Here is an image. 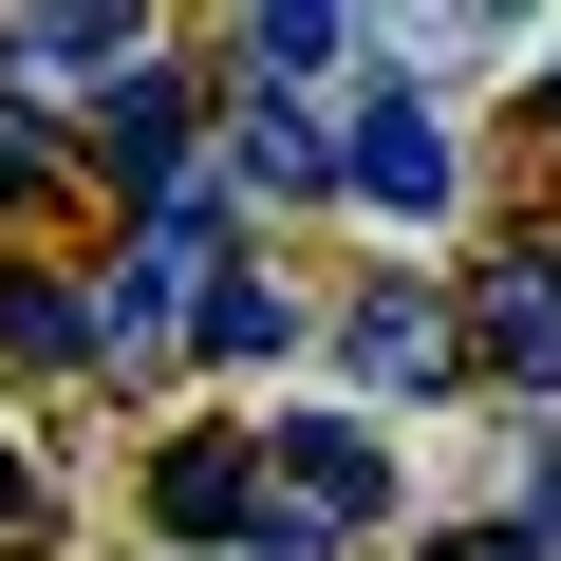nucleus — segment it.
I'll use <instances>...</instances> for the list:
<instances>
[{
    "instance_id": "nucleus-9",
    "label": "nucleus",
    "mask_w": 561,
    "mask_h": 561,
    "mask_svg": "<svg viewBox=\"0 0 561 561\" xmlns=\"http://www.w3.org/2000/svg\"><path fill=\"white\" fill-rule=\"evenodd\" d=\"M206 337H225V356H280V337H300V300H280V280H206Z\"/></svg>"
},
{
    "instance_id": "nucleus-11",
    "label": "nucleus",
    "mask_w": 561,
    "mask_h": 561,
    "mask_svg": "<svg viewBox=\"0 0 561 561\" xmlns=\"http://www.w3.org/2000/svg\"><path fill=\"white\" fill-rule=\"evenodd\" d=\"M431 561H542V542H505V524H468V542H431Z\"/></svg>"
},
{
    "instance_id": "nucleus-3",
    "label": "nucleus",
    "mask_w": 561,
    "mask_h": 561,
    "mask_svg": "<svg viewBox=\"0 0 561 561\" xmlns=\"http://www.w3.org/2000/svg\"><path fill=\"white\" fill-rule=\"evenodd\" d=\"M468 337H486V375L561 393V243H524V262H486V280H468Z\"/></svg>"
},
{
    "instance_id": "nucleus-10",
    "label": "nucleus",
    "mask_w": 561,
    "mask_h": 561,
    "mask_svg": "<svg viewBox=\"0 0 561 561\" xmlns=\"http://www.w3.org/2000/svg\"><path fill=\"white\" fill-rule=\"evenodd\" d=\"M243 561H337V524H319V505H262V524H243Z\"/></svg>"
},
{
    "instance_id": "nucleus-2",
    "label": "nucleus",
    "mask_w": 561,
    "mask_h": 561,
    "mask_svg": "<svg viewBox=\"0 0 561 561\" xmlns=\"http://www.w3.org/2000/svg\"><path fill=\"white\" fill-rule=\"evenodd\" d=\"M262 468H280V505H319V524H375L393 505V449L356 412H262Z\"/></svg>"
},
{
    "instance_id": "nucleus-6",
    "label": "nucleus",
    "mask_w": 561,
    "mask_h": 561,
    "mask_svg": "<svg viewBox=\"0 0 561 561\" xmlns=\"http://www.w3.org/2000/svg\"><path fill=\"white\" fill-rule=\"evenodd\" d=\"M169 150H187V94H169V76H113V113H94V169L169 206Z\"/></svg>"
},
{
    "instance_id": "nucleus-12",
    "label": "nucleus",
    "mask_w": 561,
    "mask_h": 561,
    "mask_svg": "<svg viewBox=\"0 0 561 561\" xmlns=\"http://www.w3.org/2000/svg\"><path fill=\"white\" fill-rule=\"evenodd\" d=\"M0 524H38V468H20V449H0Z\"/></svg>"
},
{
    "instance_id": "nucleus-4",
    "label": "nucleus",
    "mask_w": 561,
    "mask_h": 561,
    "mask_svg": "<svg viewBox=\"0 0 561 561\" xmlns=\"http://www.w3.org/2000/svg\"><path fill=\"white\" fill-rule=\"evenodd\" d=\"M150 524H169V542H243V524H262V449H243V431L169 449V468H150Z\"/></svg>"
},
{
    "instance_id": "nucleus-8",
    "label": "nucleus",
    "mask_w": 561,
    "mask_h": 561,
    "mask_svg": "<svg viewBox=\"0 0 561 561\" xmlns=\"http://www.w3.org/2000/svg\"><path fill=\"white\" fill-rule=\"evenodd\" d=\"M0 356H94V300H76V280H0Z\"/></svg>"
},
{
    "instance_id": "nucleus-5",
    "label": "nucleus",
    "mask_w": 561,
    "mask_h": 561,
    "mask_svg": "<svg viewBox=\"0 0 561 561\" xmlns=\"http://www.w3.org/2000/svg\"><path fill=\"white\" fill-rule=\"evenodd\" d=\"M337 356H356L375 393H431V375H449V300H412V280H375V300L337 319Z\"/></svg>"
},
{
    "instance_id": "nucleus-7",
    "label": "nucleus",
    "mask_w": 561,
    "mask_h": 561,
    "mask_svg": "<svg viewBox=\"0 0 561 561\" xmlns=\"http://www.w3.org/2000/svg\"><path fill=\"white\" fill-rule=\"evenodd\" d=\"M225 169H243L262 206H300V187H337V131H319V113H280V94H262V113L225 131Z\"/></svg>"
},
{
    "instance_id": "nucleus-13",
    "label": "nucleus",
    "mask_w": 561,
    "mask_h": 561,
    "mask_svg": "<svg viewBox=\"0 0 561 561\" xmlns=\"http://www.w3.org/2000/svg\"><path fill=\"white\" fill-rule=\"evenodd\" d=\"M542 113H561V57H542Z\"/></svg>"
},
{
    "instance_id": "nucleus-1",
    "label": "nucleus",
    "mask_w": 561,
    "mask_h": 561,
    "mask_svg": "<svg viewBox=\"0 0 561 561\" xmlns=\"http://www.w3.org/2000/svg\"><path fill=\"white\" fill-rule=\"evenodd\" d=\"M337 187H375L393 225H431V206L468 187V150H449V113H431V94H375V113L337 131Z\"/></svg>"
}]
</instances>
